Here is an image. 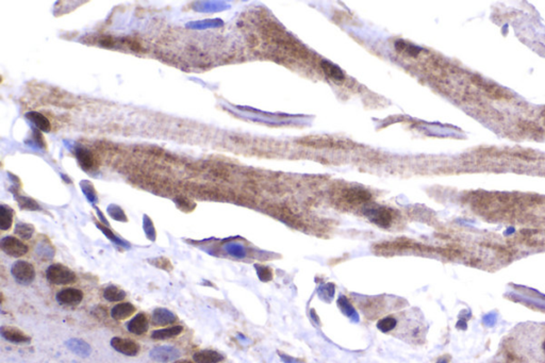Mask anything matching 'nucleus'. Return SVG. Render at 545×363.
Here are the masks:
<instances>
[{"label":"nucleus","mask_w":545,"mask_h":363,"mask_svg":"<svg viewBox=\"0 0 545 363\" xmlns=\"http://www.w3.org/2000/svg\"><path fill=\"white\" fill-rule=\"evenodd\" d=\"M525 343L528 357L540 363H545V324L529 326L521 336Z\"/></svg>","instance_id":"nucleus-1"},{"label":"nucleus","mask_w":545,"mask_h":363,"mask_svg":"<svg viewBox=\"0 0 545 363\" xmlns=\"http://www.w3.org/2000/svg\"><path fill=\"white\" fill-rule=\"evenodd\" d=\"M47 280L55 285L71 284L76 281V274L63 264H51L46 271Z\"/></svg>","instance_id":"nucleus-2"},{"label":"nucleus","mask_w":545,"mask_h":363,"mask_svg":"<svg viewBox=\"0 0 545 363\" xmlns=\"http://www.w3.org/2000/svg\"><path fill=\"white\" fill-rule=\"evenodd\" d=\"M11 274L20 284L28 285L35 278V270L31 263L27 261H16L11 268Z\"/></svg>","instance_id":"nucleus-3"},{"label":"nucleus","mask_w":545,"mask_h":363,"mask_svg":"<svg viewBox=\"0 0 545 363\" xmlns=\"http://www.w3.org/2000/svg\"><path fill=\"white\" fill-rule=\"evenodd\" d=\"M340 199L348 205H362L372 199V195L361 187H348L341 192Z\"/></svg>","instance_id":"nucleus-4"},{"label":"nucleus","mask_w":545,"mask_h":363,"mask_svg":"<svg viewBox=\"0 0 545 363\" xmlns=\"http://www.w3.org/2000/svg\"><path fill=\"white\" fill-rule=\"evenodd\" d=\"M364 214L369 217V220L372 223L382 228H388L392 224V221H393L392 211L385 207L367 209L365 210Z\"/></svg>","instance_id":"nucleus-5"},{"label":"nucleus","mask_w":545,"mask_h":363,"mask_svg":"<svg viewBox=\"0 0 545 363\" xmlns=\"http://www.w3.org/2000/svg\"><path fill=\"white\" fill-rule=\"evenodd\" d=\"M0 247H2L3 252L7 254L8 256L14 257V258H20L25 256L29 249L28 246L20 241L18 239L14 237H6L0 242Z\"/></svg>","instance_id":"nucleus-6"},{"label":"nucleus","mask_w":545,"mask_h":363,"mask_svg":"<svg viewBox=\"0 0 545 363\" xmlns=\"http://www.w3.org/2000/svg\"><path fill=\"white\" fill-rule=\"evenodd\" d=\"M149 357L157 362L166 363L178 359L180 357V352L176 347L170 345L157 346L151 351Z\"/></svg>","instance_id":"nucleus-7"},{"label":"nucleus","mask_w":545,"mask_h":363,"mask_svg":"<svg viewBox=\"0 0 545 363\" xmlns=\"http://www.w3.org/2000/svg\"><path fill=\"white\" fill-rule=\"evenodd\" d=\"M111 346L116 352H119L126 356H130V357L137 356L141 351L140 344L137 343L136 341L130 340V339L119 338V337H115L111 340Z\"/></svg>","instance_id":"nucleus-8"},{"label":"nucleus","mask_w":545,"mask_h":363,"mask_svg":"<svg viewBox=\"0 0 545 363\" xmlns=\"http://www.w3.org/2000/svg\"><path fill=\"white\" fill-rule=\"evenodd\" d=\"M83 299V293L81 290L67 288L59 291L57 294V300L66 306H76Z\"/></svg>","instance_id":"nucleus-9"},{"label":"nucleus","mask_w":545,"mask_h":363,"mask_svg":"<svg viewBox=\"0 0 545 363\" xmlns=\"http://www.w3.org/2000/svg\"><path fill=\"white\" fill-rule=\"evenodd\" d=\"M149 328V322L145 313H138L134 318L127 323V329L137 336H142Z\"/></svg>","instance_id":"nucleus-10"},{"label":"nucleus","mask_w":545,"mask_h":363,"mask_svg":"<svg viewBox=\"0 0 545 363\" xmlns=\"http://www.w3.org/2000/svg\"><path fill=\"white\" fill-rule=\"evenodd\" d=\"M0 333H2V337L4 339H6L9 342L15 343V344L29 343L31 341L30 337H28L25 332H23L18 328L3 326L2 329H0Z\"/></svg>","instance_id":"nucleus-11"},{"label":"nucleus","mask_w":545,"mask_h":363,"mask_svg":"<svg viewBox=\"0 0 545 363\" xmlns=\"http://www.w3.org/2000/svg\"><path fill=\"white\" fill-rule=\"evenodd\" d=\"M177 321V315L166 308H157L153 312V323L157 326H166Z\"/></svg>","instance_id":"nucleus-12"},{"label":"nucleus","mask_w":545,"mask_h":363,"mask_svg":"<svg viewBox=\"0 0 545 363\" xmlns=\"http://www.w3.org/2000/svg\"><path fill=\"white\" fill-rule=\"evenodd\" d=\"M136 312V307L130 302H120L111 310V316L115 321H123Z\"/></svg>","instance_id":"nucleus-13"},{"label":"nucleus","mask_w":545,"mask_h":363,"mask_svg":"<svg viewBox=\"0 0 545 363\" xmlns=\"http://www.w3.org/2000/svg\"><path fill=\"white\" fill-rule=\"evenodd\" d=\"M66 346L68 350L71 351L73 354H76L80 357H88L92 353V348L85 341L81 339H69L66 342Z\"/></svg>","instance_id":"nucleus-14"},{"label":"nucleus","mask_w":545,"mask_h":363,"mask_svg":"<svg viewBox=\"0 0 545 363\" xmlns=\"http://www.w3.org/2000/svg\"><path fill=\"white\" fill-rule=\"evenodd\" d=\"M193 359L196 363H218L224 360V356L215 351L204 350L195 353Z\"/></svg>","instance_id":"nucleus-15"},{"label":"nucleus","mask_w":545,"mask_h":363,"mask_svg":"<svg viewBox=\"0 0 545 363\" xmlns=\"http://www.w3.org/2000/svg\"><path fill=\"white\" fill-rule=\"evenodd\" d=\"M76 156L81 167L85 170H93L97 166L94 155L87 149H77Z\"/></svg>","instance_id":"nucleus-16"},{"label":"nucleus","mask_w":545,"mask_h":363,"mask_svg":"<svg viewBox=\"0 0 545 363\" xmlns=\"http://www.w3.org/2000/svg\"><path fill=\"white\" fill-rule=\"evenodd\" d=\"M183 331V327L181 325H175L172 327L163 328L155 330L152 333V339L154 340H167L174 337L179 336L180 333Z\"/></svg>","instance_id":"nucleus-17"},{"label":"nucleus","mask_w":545,"mask_h":363,"mask_svg":"<svg viewBox=\"0 0 545 363\" xmlns=\"http://www.w3.org/2000/svg\"><path fill=\"white\" fill-rule=\"evenodd\" d=\"M321 67L323 69V71L325 72V75L335 81H341L344 79V74L343 71L341 70V68L336 66L335 64L329 62V61H322L321 62Z\"/></svg>","instance_id":"nucleus-18"},{"label":"nucleus","mask_w":545,"mask_h":363,"mask_svg":"<svg viewBox=\"0 0 545 363\" xmlns=\"http://www.w3.org/2000/svg\"><path fill=\"white\" fill-rule=\"evenodd\" d=\"M337 304H339V308H340L341 311L343 312V314H345L347 317H349L351 321H353V322H358L359 321L358 313L356 312L355 308L351 306V303L349 302V300L345 296L339 297Z\"/></svg>","instance_id":"nucleus-19"},{"label":"nucleus","mask_w":545,"mask_h":363,"mask_svg":"<svg viewBox=\"0 0 545 363\" xmlns=\"http://www.w3.org/2000/svg\"><path fill=\"white\" fill-rule=\"evenodd\" d=\"M27 118L30 120L40 130L42 131H49L50 130V123L47 118H45L43 114L39 112H30L27 114Z\"/></svg>","instance_id":"nucleus-20"},{"label":"nucleus","mask_w":545,"mask_h":363,"mask_svg":"<svg viewBox=\"0 0 545 363\" xmlns=\"http://www.w3.org/2000/svg\"><path fill=\"white\" fill-rule=\"evenodd\" d=\"M104 297L108 301H121L126 298V292L115 285H109L105 289Z\"/></svg>","instance_id":"nucleus-21"},{"label":"nucleus","mask_w":545,"mask_h":363,"mask_svg":"<svg viewBox=\"0 0 545 363\" xmlns=\"http://www.w3.org/2000/svg\"><path fill=\"white\" fill-rule=\"evenodd\" d=\"M13 223V211L11 208L2 205L0 207V228L6 231L9 230Z\"/></svg>","instance_id":"nucleus-22"},{"label":"nucleus","mask_w":545,"mask_h":363,"mask_svg":"<svg viewBox=\"0 0 545 363\" xmlns=\"http://www.w3.org/2000/svg\"><path fill=\"white\" fill-rule=\"evenodd\" d=\"M395 47L397 50H400L401 52L405 53L406 55H410V56H416L421 51L419 47H416L415 45H412L410 44V43L404 42V41H397L395 43Z\"/></svg>","instance_id":"nucleus-23"},{"label":"nucleus","mask_w":545,"mask_h":363,"mask_svg":"<svg viewBox=\"0 0 545 363\" xmlns=\"http://www.w3.org/2000/svg\"><path fill=\"white\" fill-rule=\"evenodd\" d=\"M15 234L17 236H20L24 240H29V239H31V237L34 234V227L32 225H29V224L18 223L16 225Z\"/></svg>","instance_id":"nucleus-24"},{"label":"nucleus","mask_w":545,"mask_h":363,"mask_svg":"<svg viewBox=\"0 0 545 363\" xmlns=\"http://www.w3.org/2000/svg\"><path fill=\"white\" fill-rule=\"evenodd\" d=\"M397 325V321L396 318L392 317V316H388V317H385L380 319V321L377 323V328L382 331V332H390L391 330H393Z\"/></svg>","instance_id":"nucleus-25"},{"label":"nucleus","mask_w":545,"mask_h":363,"mask_svg":"<svg viewBox=\"0 0 545 363\" xmlns=\"http://www.w3.org/2000/svg\"><path fill=\"white\" fill-rule=\"evenodd\" d=\"M148 262L158 268V269H161V270H164L166 272H171L173 270V264L171 261L164 257H160V258H156V259H153V260H148Z\"/></svg>","instance_id":"nucleus-26"},{"label":"nucleus","mask_w":545,"mask_h":363,"mask_svg":"<svg viewBox=\"0 0 545 363\" xmlns=\"http://www.w3.org/2000/svg\"><path fill=\"white\" fill-rule=\"evenodd\" d=\"M318 295L323 300L330 301L334 295V285L332 283L322 285L318 290Z\"/></svg>","instance_id":"nucleus-27"},{"label":"nucleus","mask_w":545,"mask_h":363,"mask_svg":"<svg viewBox=\"0 0 545 363\" xmlns=\"http://www.w3.org/2000/svg\"><path fill=\"white\" fill-rule=\"evenodd\" d=\"M225 250H226V252H227L229 255H231V256H233V257H237V258H244V257L246 256V252H245L244 247H243V246L239 245V244H233V243H231V244H227V245L225 246Z\"/></svg>","instance_id":"nucleus-28"},{"label":"nucleus","mask_w":545,"mask_h":363,"mask_svg":"<svg viewBox=\"0 0 545 363\" xmlns=\"http://www.w3.org/2000/svg\"><path fill=\"white\" fill-rule=\"evenodd\" d=\"M36 254L40 256L41 259L44 260H50L54 256V250L51 247L50 245H41L36 250Z\"/></svg>","instance_id":"nucleus-29"},{"label":"nucleus","mask_w":545,"mask_h":363,"mask_svg":"<svg viewBox=\"0 0 545 363\" xmlns=\"http://www.w3.org/2000/svg\"><path fill=\"white\" fill-rule=\"evenodd\" d=\"M255 266H256V270H257L258 277H259V279L261 281L267 282V281L272 280L273 273H272L271 269H269L267 266H263V265H255Z\"/></svg>","instance_id":"nucleus-30"},{"label":"nucleus","mask_w":545,"mask_h":363,"mask_svg":"<svg viewBox=\"0 0 545 363\" xmlns=\"http://www.w3.org/2000/svg\"><path fill=\"white\" fill-rule=\"evenodd\" d=\"M98 227L102 230V232H104V234H105V235H106L111 241H113V242H115V243H117V244H120V245H122V246H125V247H129V244H126L125 242L121 241L119 238H116V237L113 235V232H112V231H110L109 229H107V228H105V227H102V226H100V225H98Z\"/></svg>","instance_id":"nucleus-31"},{"label":"nucleus","mask_w":545,"mask_h":363,"mask_svg":"<svg viewBox=\"0 0 545 363\" xmlns=\"http://www.w3.org/2000/svg\"><path fill=\"white\" fill-rule=\"evenodd\" d=\"M23 201H21V206L22 208H26V209H30V210H36L39 209V206L36 205V202L29 199V198H22Z\"/></svg>","instance_id":"nucleus-32"},{"label":"nucleus","mask_w":545,"mask_h":363,"mask_svg":"<svg viewBox=\"0 0 545 363\" xmlns=\"http://www.w3.org/2000/svg\"><path fill=\"white\" fill-rule=\"evenodd\" d=\"M99 43L104 47H113L115 45V40L112 36H102L99 40Z\"/></svg>","instance_id":"nucleus-33"},{"label":"nucleus","mask_w":545,"mask_h":363,"mask_svg":"<svg viewBox=\"0 0 545 363\" xmlns=\"http://www.w3.org/2000/svg\"><path fill=\"white\" fill-rule=\"evenodd\" d=\"M126 43H127V45H128L131 49H134V50H136V51H140L141 48H142L141 45L139 44V43H138L136 40H126Z\"/></svg>","instance_id":"nucleus-34"},{"label":"nucleus","mask_w":545,"mask_h":363,"mask_svg":"<svg viewBox=\"0 0 545 363\" xmlns=\"http://www.w3.org/2000/svg\"><path fill=\"white\" fill-rule=\"evenodd\" d=\"M83 191H84V193L87 195L88 199H91V200H95V199H96V198H95V192L93 191V188H92V187H84V188H83Z\"/></svg>","instance_id":"nucleus-35"},{"label":"nucleus","mask_w":545,"mask_h":363,"mask_svg":"<svg viewBox=\"0 0 545 363\" xmlns=\"http://www.w3.org/2000/svg\"><path fill=\"white\" fill-rule=\"evenodd\" d=\"M494 363H520V359L512 357V358H507L502 361H495Z\"/></svg>","instance_id":"nucleus-36"},{"label":"nucleus","mask_w":545,"mask_h":363,"mask_svg":"<svg viewBox=\"0 0 545 363\" xmlns=\"http://www.w3.org/2000/svg\"><path fill=\"white\" fill-rule=\"evenodd\" d=\"M437 363H448V359H447V358H445V357H443V358H441V359H439Z\"/></svg>","instance_id":"nucleus-37"},{"label":"nucleus","mask_w":545,"mask_h":363,"mask_svg":"<svg viewBox=\"0 0 545 363\" xmlns=\"http://www.w3.org/2000/svg\"><path fill=\"white\" fill-rule=\"evenodd\" d=\"M174 363H193V362H192V361H190V360H185V359H184V360H177V361H175Z\"/></svg>","instance_id":"nucleus-38"}]
</instances>
